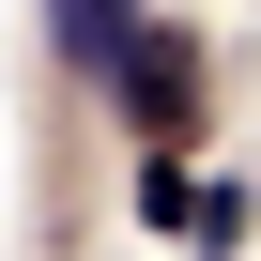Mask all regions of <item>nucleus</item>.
Wrapping results in <instances>:
<instances>
[{"label":"nucleus","mask_w":261,"mask_h":261,"mask_svg":"<svg viewBox=\"0 0 261 261\" xmlns=\"http://www.w3.org/2000/svg\"><path fill=\"white\" fill-rule=\"evenodd\" d=\"M185 200H200V185H185V154H139V215H154V230H185Z\"/></svg>","instance_id":"7ed1b4c3"},{"label":"nucleus","mask_w":261,"mask_h":261,"mask_svg":"<svg viewBox=\"0 0 261 261\" xmlns=\"http://www.w3.org/2000/svg\"><path fill=\"white\" fill-rule=\"evenodd\" d=\"M46 31H62V62H123V31H139V0H46Z\"/></svg>","instance_id":"f03ea898"},{"label":"nucleus","mask_w":261,"mask_h":261,"mask_svg":"<svg viewBox=\"0 0 261 261\" xmlns=\"http://www.w3.org/2000/svg\"><path fill=\"white\" fill-rule=\"evenodd\" d=\"M108 77H123V108H139V139H154V154H185V139H200V46H185V31H154V16H139Z\"/></svg>","instance_id":"f257e3e1"}]
</instances>
